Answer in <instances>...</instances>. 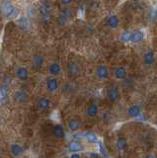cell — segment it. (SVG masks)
<instances>
[{
    "label": "cell",
    "instance_id": "obj_1",
    "mask_svg": "<svg viewBox=\"0 0 157 158\" xmlns=\"http://www.w3.org/2000/svg\"><path fill=\"white\" fill-rule=\"evenodd\" d=\"M146 34L142 29H137L134 31H131V38H130V43L132 44H139L143 42L145 40Z\"/></svg>",
    "mask_w": 157,
    "mask_h": 158
},
{
    "label": "cell",
    "instance_id": "obj_2",
    "mask_svg": "<svg viewBox=\"0 0 157 158\" xmlns=\"http://www.w3.org/2000/svg\"><path fill=\"white\" fill-rule=\"evenodd\" d=\"M96 75L97 77L100 79V80H107L110 76V70L108 68L107 65L105 64H101V65H98L96 68Z\"/></svg>",
    "mask_w": 157,
    "mask_h": 158
},
{
    "label": "cell",
    "instance_id": "obj_3",
    "mask_svg": "<svg viewBox=\"0 0 157 158\" xmlns=\"http://www.w3.org/2000/svg\"><path fill=\"white\" fill-rule=\"evenodd\" d=\"M106 24L113 30H117L120 26V18L117 14H111L106 18Z\"/></svg>",
    "mask_w": 157,
    "mask_h": 158
},
{
    "label": "cell",
    "instance_id": "obj_4",
    "mask_svg": "<svg viewBox=\"0 0 157 158\" xmlns=\"http://www.w3.org/2000/svg\"><path fill=\"white\" fill-rule=\"evenodd\" d=\"M107 97L113 103L118 102L120 100V90H119V88L116 87V86L110 87L109 89H108V91H107Z\"/></svg>",
    "mask_w": 157,
    "mask_h": 158
},
{
    "label": "cell",
    "instance_id": "obj_5",
    "mask_svg": "<svg viewBox=\"0 0 157 158\" xmlns=\"http://www.w3.org/2000/svg\"><path fill=\"white\" fill-rule=\"evenodd\" d=\"M86 116L89 118H95L99 115V106L97 103H91L86 108Z\"/></svg>",
    "mask_w": 157,
    "mask_h": 158
},
{
    "label": "cell",
    "instance_id": "obj_6",
    "mask_svg": "<svg viewBox=\"0 0 157 158\" xmlns=\"http://www.w3.org/2000/svg\"><path fill=\"white\" fill-rule=\"evenodd\" d=\"M126 114H127V116L131 118H135L137 117H139L141 114V106L138 105V104L131 105L130 107H129V109H127Z\"/></svg>",
    "mask_w": 157,
    "mask_h": 158
},
{
    "label": "cell",
    "instance_id": "obj_7",
    "mask_svg": "<svg viewBox=\"0 0 157 158\" xmlns=\"http://www.w3.org/2000/svg\"><path fill=\"white\" fill-rule=\"evenodd\" d=\"M156 59L155 52L153 51H148L143 54V63L146 66H151L153 65Z\"/></svg>",
    "mask_w": 157,
    "mask_h": 158
},
{
    "label": "cell",
    "instance_id": "obj_8",
    "mask_svg": "<svg viewBox=\"0 0 157 158\" xmlns=\"http://www.w3.org/2000/svg\"><path fill=\"white\" fill-rule=\"evenodd\" d=\"M114 76L117 80H125L127 76V70L125 66H118L115 68Z\"/></svg>",
    "mask_w": 157,
    "mask_h": 158
},
{
    "label": "cell",
    "instance_id": "obj_9",
    "mask_svg": "<svg viewBox=\"0 0 157 158\" xmlns=\"http://www.w3.org/2000/svg\"><path fill=\"white\" fill-rule=\"evenodd\" d=\"M10 152L13 156L20 157L24 154V148L20 144H18V143H13L10 146Z\"/></svg>",
    "mask_w": 157,
    "mask_h": 158
},
{
    "label": "cell",
    "instance_id": "obj_10",
    "mask_svg": "<svg viewBox=\"0 0 157 158\" xmlns=\"http://www.w3.org/2000/svg\"><path fill=\"white\" fill-rule=\"evenodd\" d=\"M16 75L19 80L21 81H27L29 78V71L26 67H19L16 71Z\"/></svg>",
    "mask_w": 157,
    "mask_h": 158
},
{
    "label": "cell",
    "instance_id": "obj_11",
    "mask_svg": "<svg viewBox=\"0 0 157 158\" xmlns=\"http://www.w3.org/2000/svg\"><path fill=\"white\" fill-rule=\"evenodd\" d=\"M84 149V146H83L79 141H71L69 144H68V150L72 153H78Z\"/></svg>",
    "mask_w": 157,
    "mask_h": 158
},
{
    "label": "cell",
    "instance_id": "obj_12",
    "mask_svg": "<svg viewBox=\"0 0 157 158\" xmlns=\"http://www.w3.org/2000/svg\"><path fill=\"white\" fill-rule=\"evenodd\" d=\"M51 104H52L51 100L46 97H42L38 100V107L40 110H43V111L48 110V109L51 107Z\"/></svg>",
    "mask_w": 157,
    "mask_h": 158
},
{
    "label": "cell",
    "instance_id": "obj_13",
    "mask_svg": "<svg viewBox=\"0 0 157 158\" xmlns=\"http://www.w3.org/2000/svg\"><path fill=\"white\" fill-rule=\"evenodd\" d=\"M47 88L50 92H55L58 88V81L56 78H50L47 81Z\"/></svg>",
    "mask_w": 157,
    "mask_h": 158
},
{
    "label": "cell",
    "instance_id": "obj_14",
    "mask_svg": "<svg viewBox=\"0 0 157 158\" xmlns=\"http://www.w3.org/2000/svg\"><path fill=\"white\" fill-rule=\"evenodd\" d=\"M52 135L56 138H63L65 135L64 130H63V127L61 125H56L55 127H53L52 131Z\"/></svg>",
    "mask_w": 157,
    "mask_h": 158
},
{
    "label": "cell",
    "instance_id": "obj_15",
    "mask_svg": "<svg viewBox=\"0 0 157 158\" xmlns=\"http://www.w3.org/2000/svg\"><path fill=\"white\" fill-rule=\"evenodd\" d=\"M40 13L43 20L45 22L48 21L51 17V12H50V8H48L47 5H41L40 6Z\"/></svg>",
    "mask_w": 157,
    "mask_h": 158
},
{
    "label": "cell",
    "instance_id": "obj_16",
    "mask_svg": "<svg viewBox=\"0 0 157 158\" xmlns=\"http://www.w3.org/2000/svg\"><path fill=\"white\" fill-rule=\"evenodd\" d=\"M43 62H45V57L41 54H37L33 58V65L37 69H40L43 65Z\"/></svg>",
    "mask_w": 157,
    "mask_h": 158
},
{
    "label": "cell",
    "instance_id": "obj_17",
    "mask_svg": "<svg viewBox=\"0 0 157 158\" xmlns=\"http://www.w3.org/2000/svg\"><path fill=\"white\" fill-rule=\"evenodd\" d=\"M61 71V67L60 65V63L57 62H52L50 64V66H48V72L52 75H58V74L60 73Z\"/></svg>",
    "mask_w": 157,
    "mask_h": 158
},
{
    "label": "cell",
    "instance_id": "obj_18",
    "mask_svg": "<svg viewBox=\"0 0 157 158\" xmlns=\"http://www.w3.org/2000/svg\"><path fill=\"white\" fill-rule=\"evenodd\" d=\"M68 73L71 77H75L79 74V67L75 62H70L68 64Z\"/></svg>",
    "mask_w": 157,
    "mask_h": 158
},
{
    "label": "cell",
    "instance_id": "obj_19",
    "mask_svg": "<svg viewBox=\"0 0 157 158\" xmlns=\"http://www.w3.org/2000/svg\"><path fill=\"white\" fill-rule=\"evenodd\" d=\"M15 98L18 102L20 103H25L29 100V97H28V94L23 91V90H19L15 93Z\"/></svg>",
    "mask_w": 157,
    "mask_h": 158
},
{
    "label": "cell",
    "instance_id": "obj_20",
    "mask_svg": "<svg viewBox=\"0 0 157 158\" xmlns=\"http://www.w3.org/2000/svg\"><path fill=\"white\" fill-rule=\"evenodd\" d=\"M116 146L118 148V150H125L126 146H127V142H126V139L125 137H119L117 139V142H116Z\"/></svg>",
    "mask_w": 157,
    "mask_h": 158
},
{
    "label": "cell",
    "instance_id": "obj_21",
    "mask_svg": "<svg viewBox=\"0 0 157 158\" xmlns=\"http://www.w3.org/2000/svg\"><path fill=\"white\" fill-rule=\"evenodd\" d=\"M80 127H81V123L77 120H71V121H69V123H68V128H69L71 131H78L80 128Z\"/></svg>",
    "mask_w": 157,
    "mask_h": 158
},
{
    "label": "cell",
    "instance_id": "obj_22",
    "mask_svg": "<svg viewBox=\"0 0 157 158\" xmlns=\"http://www.w3.org/2000/svg\"><path fill=\"white\" fill-rule=\"evenodd\" d=\"M85 138L88 142L90 143H98L100 140H99V137H98L95 133H92V132H88L85 135Z\"/></svg>",
    "mask_w": 157,
    "mask_h": 158
},
{
    "label": "cell",
    "instance_id": "obj_23",
    "mask_svg": "<svg viewBox=\"0 0 157 158\" xmlns=\"http://www.w3.org/2000/svg\"><path fill=\"white\" fill-rule=\"evenodd\" d=\"M130 38H131V31H125L120 35L121 42L124 43H130Z\"/></svg>",
    "mask_w": 157,
    "mask_h": 158
},
{
    "label": "cell",
    "instance_id": "obj_24",
    "mask_svg": "<svg viewBox=\"0 0 157 158\" xmlns=\"http://www.w3.org/2000/svg\"><path fill=\"white\" fill-rule=\"evenodd\" d=\"M15 8L13 6L12 4H10V3H4L3 5H2V12L4 13V15L7 17L9 14H10L11 12H12V10Z\"/></svg>",
    "mask_w": 157,
    "mask_h": 158
},
{
    "label": "cell",
    "instance_id": "obj_25",
    "mask_svg": "<svg viewBox=\"0 0 157 158\" xmlns=\"http://www.w3.org/2000/svg\"><path fill=\"white\" fill-rule=\"evenodd\" d=\"M67 21H68V19L62 14H60V16H57L56 18V23L60 25V26H64V25L67 24Z\"/></svg>",
    "mask_w": 157,
    "mask_h": 158
},
{
    "label": "cell",
    "instance_id": "obj_26",
    "mask_svg": "<svg viewBox=\"0 0 157 158\" xmlns=\"http://www.w3.org/2000/svg\"><path fill=\"white\" fill-rule=\"evenodd\" d=\"M7 93H8V89L7 87L3 86L0 88V100L3 103V100H6L7 98Z\"/></svg>",
    "mask_w": 157,
    "mask_h": 158
},
{
    "label": "cell",
    "instance_id": "obj_27",
    "mask_svg": "<svg viewBox=\"0 0 157 158\" xmlns=\"http://www.w3.org/2000/svg\"><path fill=\"white\" fill-rule=\"evenodd\" d=\"M61 14L64 15V16L67 19H71L73 17V11H72L70 8H64V9H62Z\"/></svg>",
    "mask_w": 157,
    "mask_h": 158
},
{
    "label": "cell",
    "instance_id": "obj_28",
    "mask_svg": "<svg viewBox=\"0 0 157 158\" xmlns=\"http://www.w3.org/2000/svg\"><path fill=\"white\" fill-rule=\"evenodd\" d=\"M19 14H20V10H19L18 8H14L13 10H12V12L8 15V18H17L18 16H19Z\"/></svg>",
    "mask_w": 157,
    "mask_h": 158
},
{
    "label": "cell",
    "instance_id": "obj_29",
    "mask_svg": "<svg viewBox=\"0 0 157 158\" xmlns=\"http://www.w3.org/2000/svg\"><path fill=\"white\" fill-rule=\"evenodd\" d=\"M98 144H99V148H100V153H101V155L107 157V152H106V149L104 148V146L102 145V143L99 141V142H98Z\"/></svg>",
    "mask_w": 157,
    "mask_h": 158
},
{
    "label": "cell",
    "instance_id": "obj_30",
    "mask_svg": "<svg viewBox=\"0 0 157 158\" xmlns=\"http://www.w3.org/2000/svg\"><path fill=\"white\" fill-rule=\"evenodd\" d=\"M89 158H100V154L96 151H91L89 153Z\"/></svg>",
    "mask_w": 157,
    "mask_h": 158
},
{
    "label": "cell",
    "instance_id": "obj_31",
    "mask_svg": "<svg viewBox=\"0 0 157 158\" xmlns=\"http://www.w3.org/2000/svg\"><path fill=\"white\" fill-rule=\"evenodd\" d=\"M60 2H61L63 5H69V4L72 2V0H60Z\"/></svg>",
    "mask_w": 157,
    "mask_h": 158
},
{
    "label": "cell",
    "instance_id": "obj_32",
    "mask_svg": "<svg viewBox=\"0 0 157 158\" xmlns=\"http://www.w3.org/2000/svg\"><path fill=\"white\" fill-rule=\"evenodd\" d=\"M69 158H81V156L79 153H72Z\"/></svg>",
    "mask_w": 157,
    "mask_h": 158
},
{
    "label": "cell",
    "instance_id": "obj_33",
    "mask_svg": "<svg viewBox=\"0 0 157 158\" xmlns=\"http://www.w3.org/2000/svg\"><path fill=\"white\" fill-rule=\"evenodd\" d=\"M147 158H154V157H153V156H151V155H149V156L147 157Z\"/></svg>",
    "mask_w": 157,
    "mask_h": 158
}]
</instances>
